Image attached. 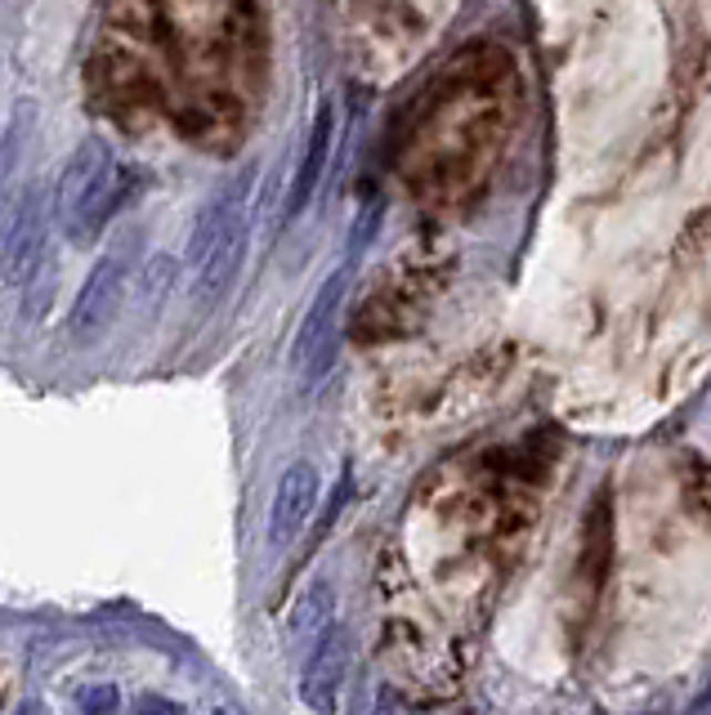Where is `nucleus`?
Here are the masks:
<instances>
[{
    "mask_svg": "<svg viewBox=\"0 0 711 715\" xmlns=\"http://www.w3.org/2000/svg\"><path fill=\"white\" fill-rule=\"evenodd\" d=\"M344 675H349V635L340 626H331L322 635V644L305 657V671H300V702L318 715H336L340 706V688H344Z\"/></svg>",
    "mask_w": 711,
    "mask_h": 715,
    "instance_id": "39448f33",
    "label": "nucleus"
},
{
    "mask_svg": "<svg viewBox=\"0 0 711 715\" xmlns=\"http://www.w3.org/2000/svg\"><path fill=\"white\" fill-rule=\"evenodd\" d=\"M344 287H349V269H336V273L318 287V296H313V304H309V313H305V322H300V331H296V340H291V367H296L305 381L322 376L327 363H331L336 318H340V304H344Z\"/></svg>",
    "mask_w": 711,
    "mask_h": 715,
    "instance_id": "f03ea898",
    "label": "nucleus"
},
{
    "mask_svg": "<svg viewBox=\"0 0 711 715\" xmlns=\"http://www.w3.org/2000/svg\"><path fill=\"white\" fill-rule=\"evenodd\" d=\"M247 242H251V219H243L237 228H228V232H224V242L206 256V265L197 269V291H193L202 309H210V304L228 291V282L237 278V269H243Z\"/></svg>",
    "mask_w": 711,
    "mask_h": 715,
    "instance_id": "6e6552de",
    "label": "nucleus"
},
{
    "mask_svg": "<svg viewBox=\"0 0 711 715\" xmlns=\"http://www.w3.org/2000/svg\"><path fill=\"white\" fill-rule=\"evenodd\" d=\"M112 166H116V157H112L107 144H99V139H85V144L63 162L59 184H54V219H59V228H63L68 237H72V228H76L85 201L94 197V188L103 184V175H107Z\"/></svg>",
    "mask_w": 711,
    "mask_h": 715,
    "instance_id": "20e7f679",
    "label": "nucleus"
},
{
    "mask_svg": "<svg viewBox=\"0 0 711 715\" xmlns=\"http://www.w3.org/2000/svg\"><path fill=\"white\" fill-rule=\"evenodd\" d=\"M0 184H6V179H0Z\"/></svg>",
    "mask_w": 711,
    "mask_h": 715,
    "instance_id": "6ab92c4d",
    "label": "nucleus"
},
{
    "mask_svg": "<svg viewBox=\"0 0 711 715\" xmlns=\"http://www.w3.org/2000/svg\"><path fill=\"white\" fill-rule=\"evenodd\" d=\"M171 273H175V265L171 260H153L148 269H144V300H162L166 296V282H171Z\"/></svg>",
    "mask_w": 711,
    "mask_h": 715,
    "instance_id": "2eb2a0df",
    "label": "nucleus"
},
{
    "mask_svg": "<svg viewBox=\"0 0 711 715\" xmlns=\"http://www.w3.org/2000/svg\"><path fill=\"white\" fill-rule=\"evenodd\" d=\"M359 711H363V715H412L408 702H403L390 684H377V688H372V702H363Z\"/></svg>",
    "mask_w": 711,
    "mask_h": 715,
    "instance_id": "ddd939ff",
    "label": "nucleus"
},
{
    "mask_svg": "<svg viewBox=\"0 0 711 715\" xmlns=\"http://www.w3.org/2000/svg\"><path fill=\"white\" fill-rule=\"evenodd\" d=\"M331 139H336V103L327 99V103H318V112H313V126H309V139H305V157H300V170H296L291 193H287V219H296V215L309 206L313 188L322 184L327 157H331Z\"/></svg>",
    "mask_w": 711,
    "mask_h": 715,
    "instance_id": "0eeeda50",
    "label": "nucleus"
},
{
    "mask_svg": "<svg viewBox=\"0 0 711 715\" xmlns=\"http://www.w3.org/2000/svg\"><path fill=\"white\" fill-rule=\"evenodd\" d=\"M131 715H188V711H184L179 702L162 697V693H140L135 706H131Z\"/></svg>",
    "mask_w": 711,
    "mask_h": 715,
    "instance_id": "dca6fc26",
    "label": "nucleus"
},
{
    "mask_svg": "<svg viewBox=\"0 0 711 715\" xmlns=\"http://www.w3.org/2000/svg\"><path fill=\"white\" fill-rule=\"evenodd\" d=\"M28 131H32V103H19V107H14V116H10V126H6V139H0V144H6V153H0V179H10V175H14Z\"/></svg>",
    "mask_w": 711,
    "mask_h": 715,
    "instance_id": "9b49d317",
    "label": "nucleus"
},
{
    "mask_svg": "<svg viewBox=\"0 0 711 715\" xmlns=\"http://www.w3.org/2000/svg\"><path fill=\"white\" fill-rule=\"evenodd\" d=\"M76 715H122V693L116 684H85L76 693Z\"/></svg>",
    "mask_w": 711,
    "mask_h": 715,
    "instance_id": "f8f14e48",
    "label": "nucleus"
},
{
    "mask_svg": "<svg viewBox=\"0 0 711 715\" xmlns=\"http://www.w3.org/2000/svg\"><path fill=\"white\" fill-rule=\"evenodd\" d=\"M331 626H336V590H331V581H313L296 600V613H291V626H287L291 649L309 657Z\"/></svg>",
    "mask_w": 711,
    "mask_h": 715,
    "instance_id": "9d476101",
    "label": "nucleus"
},
{
    "mask_svg": "<svg viewBox=\"0 0 711 715\" xmlns=\"http://www.w3.org/2000/svg\"><path fill=\"white\" fill-rule=\"evenodd\" d=\"M32 278H37V282H32V291H28L23 313H28V318H41V313L50 309V296H54V269H50V273H45V269H37Z\"/></svg>",
    "mask_w": 711,
    "mask_h": 715,
    "instance_id": "4468645a",
    "label": "nucleus"
},
{
    "mask_svg": "<svg viewBox=\"0 0 711 715\" xmlns=\"http://www.w3.org/2000/svg\"><path fill=\"white\" fill-rule=\"evenodd\" d=\"M41 251H45V193L32 184L10 210L6 232H0V282L28 287V278L41 269Z\"/></svg>",
    "mask_w": 711,
    "mask_h": 715,
    "instance_id": "f257e3e1",
    "label": "nucleus"
},
{
    "mask_svg": "<svg viewBox=\"0 0 711 715\" xmlns=\"http://www.w3.org/2000/svg\"><path fill=\"white\" fill-rule=\"evenodd\" d=\"M122 291H126V260L103 256L90 269L85 287L72 304V318H68V331H72L76 344H94V340L107 335V327L116 322V309H122Z\"/></svg>",
    "mask_w": 711,
    "mask_h": 715,
    "instance_id": "7ed1b4c3",
    "label": "nucleus"
},
{
    "mask_svg": "<svg viewBox=\"0 0 711 715\" xmlns=\"http://www.w3.org/2000/svg\"><path fill=\"white\" fill-rule=\"evenodd\" d=\"M19 715H50V706H45V702H37V697H28V702L19 706Z\"/></svg>",
    "mask_w": 711,
    "mask_h": 715,
    "instance_id": "f3484780",
    "label": "nucleus"
},
{
    "mask_svg": "<svg viewBox=\"0 0 711 715\" xmlns=\"http://www.w3.org/2000/svg\"><path fill=\"white\" fill-rule=\"evenodd\" d=\"M210 715H237V711H233V706H215Z\"/></svg>",
    "mask_w": 711,
    "mask_h": 715,
    "instance_id": "a211bd4d",
    "label": "nucleus"
},
{
    "mask_svg": "<svg viewBox=\"0 0 711 715\" xmlns=\"http://www.w3.org/2000/svg\"><path fill=\"white\" fill-rule=\"evenodd\" d=\"M318 506V469L309 460H291L278 479V493H274V510H269V546L282 550L300 537V528L309 524Z\"/></svg>",
    "mask_w": 711,
    "mask_h": 715,
    "instance_id": "423d86ee",
    "label": "nucleus"
},
{
    "mask_svg": "<svg viewBox=\"0 0 711 715\" xmlns=\"http://www.w3.org/2000/svg\"><path fill=\"white\" fill-rule=\"evenodd\" d=\"M135 188H140V175H135L131 166L116 162V166L103 175V184L94 188V197L85 201V210H81V219H76V228H72V242H94V237L103 232V224L135 197Z\"/></svg>",
    "mask_w": 711,
    "mask_h": 715,
    "instance_id": "1a4fd4ad",
    "label": "nucleus"
}]
</instances>
